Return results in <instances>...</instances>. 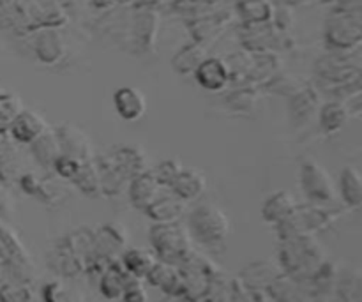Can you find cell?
Here are the masks:
<instances>
[{"mask_svg":"<svg viewBox=\"0 0 362 302\" xmlns=\"http://www.w3.org/2000/svg\"><path fill=\"white\" fill-rule=\"evenodd\" d=\"M306 81L300 80L299 76L292 73H286V71H279L278 74L271 78L267 83L262 85V92L264 94H271V95H278V98H285L290 99L296 92H299L300 88L304 87Z\"/></svg>","mask_w":362,"mask_h":302,"instance_id":"36","label":"cell"},{"mask_svg":"<svg viewBox=\"0 0 362 302\" xmlns=\"http://www.w3.org/2000/svg\"><path fill=\"white\" fill-rule=\"evenodd\" d=\"M133 2L134 0H117V4H119V6H133Z\"/></svg>","mask_w":362,"mask_h":302,"instance_id":"52","label":"cell"},{"mask_svg":"<svg viewBox=\"0 0 362 302\" xmlns=\"http://www.w3.org/2000/svg\"><path fill=\"white\" fill-rule=\"evenodd\" d=\"M297 207V200L290 191L281 190L272 193L267 200L262 205V218L264 221H267L269 225H279L281 221H285L290 214L293 212V209Z\"/></svg>","mask_w":362,"mask_h":302,"instance_id":"29","label":"cell"},{"mask_svg":"<svg viewBox=\"0 0 362 302\" xmlns=\"http://www.w3.org/2000/svg\"><path fill=\"white\" fill-rule=\"evenodd\" d=\"M320 2H324V4H334L336 0H320Z\"/></svg>","mask_w":362,"mask_h":302,"instance_id":"53","label":"cell"},{"mask_svg":"<svg viewBox=\"0 0 362 302\" xmlns=\"http://www.w3.org/2000/svg\"><path fill=\"white\" fill-rule=\"evenodd\" d=\"M127 243L126 228L119 223H106L94 233V257L99 260H113L122 257Z\"/></svg>","mask_w":362,"mask_h":302,"instance_id":"14","label":"cell"},{"mask_svg":"<svg viewBox=\"0 0 362 302\" xmlns=\"http://www.w3.org/2000/svg\"><path fill=\"white\" fill-rule=\"evenodd\" d=\"M186 207L187 202H184L182 198L172 193L161 194L144 212L156 223H175L182 218V214L186 212Z\"/></svg>","mask_w":362,"mask_h":302,"instance_id":"27","label":"cell"},{"mask_svg":"<svg viewBox=\"0 0 362 302\" xmlns=\"http://www.w3.org/2000/svg\"><path fill=\"white\" fill-rule=\"evenodd\" d=\"M9 138V133H7V127H0V145Z\"/></svg>","mask_w":362,"mask_h":302,"instance_id":"51","label":"cell"},{"mask_svg":"<svg viewBox=\"0 0 362 302\" xmlns=\"http://www.w3.org/2000/svg\"><path fill=\"white\" fill-rule=\"evenodd\" d=\"M225 2H226V0H225Z\"/></svg>","mask_w":362,"mask_h":302,"instance_id":"56","label":"cell"},{"mask_svg":"<svg viewBox=\"0 0 362 302\" xmlns=\"http://www.w3.org/2000/svg\"><path fill=\"white\" fill-rule=\"evenodd\" d=\"M83 161H78L76 158H71V156L60 154L59 159L53 165L52 173H55L57 179L64 180V182H73V179L76 177V173L80 172V166Z\"/></svg>","mask_w":362,"mask_h":302,"instance_id":"42","label":"cell"},{"mask_svg":"<svg viewBox=\"0 0 362 302\" xmlns=\"http://www.w3.org/2000/svg\"><path fill=\"white\" fill-rule=\"evenodd\" d=\"M350 119V110L341 101H329L318 110V124L325 134H334L346 126Z\"/></svg>","mask_w":362,"mask_h":302,"instance_id":"33","label":"cell"},{"mask_svg":"<svg viewBox=\"0 0 362 302\" xmlns=\"http://www.w3.org/2000/svg\"><path fill=\"white\" fill-rule=\"evenodd\" d=\"M223 2H225V0H219L218 7H216L212 13L184 23L186 25L187 32H189L191 41L209 48V46L214 45V42L225 34L226 27L235 20V13H233V6L226 7L223 6Z\"/></svg>","mask_w":362,"mask_h":302,"instance_id":"8","label":"cell"},{"mask_svg":"<svg viewBox=\"0 0 362 302\" xmlns=\"http://www.w3.org/2000/svg\"><path fill=\"white\" fill-rule=\"evenodd\" d=\"M209 57V48L189 41L175 52L172 57V69L180 76H193L202 62Z\"/></svg>","mask_w":362,"mask_h":302,"instance_id":"31","label":"cell"},{"mask_svg":"<svg viewBox=\"0 0 362 302\" xmlns=\"http://www.w3.org/2000/svg\"><path fill=\"white\" fill-rule=\"evenodd\" d=\"M95 163L101 175V194L106 198H119L129 186V179L117 168L106 152L95 158Z\"/></svg>","mask_w":362,"mask_h":302,"instance_id":"23","label":"cell"},{"mask_svg":"<svg viewBox=\"0 0 362 302\" xmlns=\"http://www.w3.org/2000/svg\"><path fill=\"white\" fill-rule=\"evenodd\" d=\"M27 251L21 246L20 239L0 223V262L9 267L21 269L27 265Z\"/></svg>","mask_w":362,"mask_h":302,"instance_id":"34","label":"cell"},{"mask_svg":"<svg viewBox=\"0 0 362 302\" xmlns=\"http://www.w3.org/2000/svg\"><path fill=\"white\" fill-rule=\"evenodd\" d=\"M361 73L362 67H357L356 64L346 60L345 55H339V53L329 52V55L320 57L315 62V74H317V78L331 88L356 83Z\"/></svg>","mask_w":362,"mask_h":302,"instance_id":"11","label":"cell"},{"mask_svg":"<svg viewBox=\"0 0 362 302\" xmlns=\"http://www.w3.org/2000/svg\"><path fill=\"white\" fill-rule=\"evenodd\" d=\"M161 13L152 7H127L126 48L134 55H148L156 52L159 28H161Z\"/></svg>","mask_w":362,"mask_h":302,"instance_id":"5","label":"cell"},{"mask_svg":"<svg viewBox=\"0 0 362 302\" xmlns=\"http://www.w3.org/2000/svg\"><path fill=\"white\" fill-rule=\"evenodd\" d=\"M112 101L117 115L126 122H136L147 112V99H145L144 92L131 85L117 88L113 92Z\"/></svg>","mask_w":362,"mask_h":302,"instance_id":"20","label":"cell"},{"mask_svg":"<svg viewBox=\"0 0 362 302\" xmlns=\"http://www.w3.org/2000/svg\"><path fill=\"white\" fill-rule=\"evenodd\" d=\"M158 257L145 250H127L122 253V267L134 278H147Z\"/></svg>","mask_w":362,"mask_h":302,"instance_id":"38","label":"cell"},{"mask_svg":"<svg viewBox=\"0 0 362 302\" xmlns=\"http://www.w3.org/2000/svg\"><path fill=\"white\" fill-rule=\"evenodd\" d=\"M281 274V265L271 260H260L244 269L240 274V281L251 290H267Z\"/></svg>","mask_w":362,"mask_h":302,"instance_id":"24","label":"cell"},{"mask_svg":"<svg viewBox=\"0 0 362 302\" xmlns=\"http://www.w3.org/2000/svg\"><path fill=\"white\" fill-rule=\"evenodd\" d=\"M303 193L313 204H332L336 200V186L331 173L315 159H304L299 168Z\"/></svg>","mask_w":362,"mask_h":302,"instance_id":"9","label":"cell"},{"mask_svg":"<svg viewBox=\"0 0 362 302\" xmlns=\"http://www.w3.org/2000/svg\"><path fill=\"white\" fill-rule=\"evenodd\" d=\"M187 230L191 239L205 248H219L226 243L230 233V221L225 212L214 204H198L189 212Z\"/></svg>","mask_w":362,"mask_h":302,"instance_id":"4","label":"cell"},{"mask_svg":"<svg viewBox=\"0 0 362 302\" xmlns=\"http://www.w3.org/2000/svg\"><path fill=\"white\" fill-rule=\"evenodd\" d=\"M2 91H4V88H0V94H2Z\"/></svg>","mask_w":362,"mask_h":302,"instance_id":"55","label":"cell"},{"mask_svg":"<svg viewBox=\"0 0 362 302\" xmlns=\"http://www.w3.org/2000/svg\"><path fill=\"white\" fill-rule=\"evenodd\" d=\"M320 106V92L313 83L306 81L304 87L288 99V112L290 117H292V122L297 127L306 126L315 115H318Z\"/></svg>","mask_w":362,"mask_h":302,"instance_id":"17","label":"cell"},{"mask_svg":"<svg viewBox=\"0 0 362 302\" xmlns=\"http://www.w3.org/2000/svg\"><path fill=\"white\" fill-rule=\"evenodd\" d=\"M25 110L23 101L18 94L2 91L0 94V127H7Z\"/></svg>","mask_w":362,"mask_h":302,"instance_id":"39","label":"cell"},{"mask_svg":"<svg viewBox=\"0 0 362 302\" xmlns=\"http://www.w3.org/2000/svg\"><path fill=\"white\" fill-rule=\"evenodd\" d=\"M25 37L28 39L32 55L42 66L55 67L66 60L67 41L62 34V28H35Z\"/></svg>","mask_w":362,"mask_h":302,"instance_id":"10","label":"cell"},{"mask_svg":"<svg viewBox=\"0 0 362 302\" xmlns=\"http://www.w3.org/2000/svg\"><path fill=\"white\" fill-rule=\"evenodd\" d=\"M124 302H147V292H145L144 286L140 285V279H134L133 283H129L122 296Z\"/></svg>","mask_w":362,"mask_h":302,"instance_id":"45","label":"cell"},{"mask_svg":"<svg viewBox=\"0 0 362 302\" xmlns=\"http://www.w3.org/2000/svg\"><path fill=\"white\" fill-rule=\"evenodd\" d=\"M281 71V59L279 53L272 52H251V69H250V85L262 87L267 83L274 74Z\"/></svg>","mask_w":362,"mask_h":302,"instance_id":"32","label":"cell"},{"mask_svg":"<svg viewBox=\"0 0 362 302\" xmlns=\"http://www.w3.org/2000/svg\"><path fill=\"white\" fill-rule=\"evenodd\" d=\"M339 296L345 302H361L362 301V274L359 272H349L338 279Z\"/></svg>","mask_w":362,"mask_h":302,"instance_id":"40","label":"cell"},{"mask_svg":"<svg viewBox=\"0 0 362 302\" xmlns=\"http://www.w3.org/2000/svg\"><path fill=\"white\" fill-rule=\"evenodd\" d=\"M205 190H207V180L204 173L194 168H182V172L170 184V191L187 204L198 200L205 193Z\"/></svg>","mask_w":362,"mask_h":302,"instance_id":"26","label":"cell"},{"mask_svg":"<svg viewBox=\"0 0 362 302\" xmlns=\"http://www.w3.org/2000/svg\"><path fill=\"white\" fill-rule=\"evenodd\" d=\"M325 258V251L313 233L290 237L281 240L279 248V265L283 272L296 278L306 279L320 267Z\"/></svg>","mask_w":362,"mask_h":302,"instance_id":"1","label":"cell"},{"mask_svg":"<svg viewBox=\"0 0 362 302\" xmlns=\"http://www.w3.org/2000/svg\"><path fill=\"white\" fill-rule=\"evenodd\" d=\"M16 182L20 184L21 191L25 194L35 198L41 204L53 205L66 198V190L62 187V184L57 182L52 177H42L37 175V173L27 172L18 175Z\"/></svg>","mask_w":362,"mask_h":302,"instance_id":"13","label":"cell"},{"mask_svg":"<svg viewBox=\"0 0 362 302\" xmlns=\"http://www.w3.org/2000/svg\"><path fill=\"white\" fill-rule=\"evenodd\" d=\"M106 154L129 180L148 170L147 154H145L144 149L134 144L115 145L110 151H106Z\"/></svg>","mask_w":362,"mask_h":302,"instance_id":"18","label":"cell"},{"mask_svg":"<svg viewBox=\"0 0 362 302\" xmlns=\"http://www.w3.org/2000/svg\"><path fill=\"white\" fill-rule=\"evenodd\" d=\"M0 297L4 302H27V290L23 286H6L0 290Z\"/></svg>","mask_w":362,"mask_h":302,"instance_id":"46","label":"cell"},{"mask_svg":"<svg viewBox=\"0 0 362 302\" xmlns=\"http://www.w3.org/2000/svg\"><path fill=\"white\" fill-rule=\"evenodd\" d=\"M339 193L349 207H362V173L356 166H345L339 175Z\"/></svg>","mask_w":362,"mask_h":302,"instance_id":"35","label":"cell"},{"mask_svg":"<svg viewBox=\"0 0 362 302\" xmlns=\"http://www.w3.org/2000/svg\"><path fill=\"white\" fill-rule=\"evenodd\" d=\"M324 42L331 53H345L362 45V9H332L324 25Z\"/></svg>","mask_w":362,"mask_h":302,"instance_id":"3","label":"cell"},{"mask_svg":"<svg viewBox=\"0 0 362 302\" xmlns=\"http://www.w3.org/2000/svg\"><path fill=\"white\" fill-rule=\"evenodd\" d=\"M147 279L156 289L163 290L168 296L180 297L182 294V272L179 265L158 260L147 274Z\"/></svg>","mask_w":362,"mask_h":302,"instance_id":"22","label":"cell"},{"mask_svg":"<svg viewBox=\"0 0 362 302\" xmlns=\"http://www.w3.org/2000/svg\"><path fill=\"white\" fill-rule=\"evenodd\" d=\"M271 23L276 30L283 32V34H292V28L296 25V7L276 2L274 9H272Z\"/></svg>","mask_w":362,"mask_h":302,"instance_id":"41","label":"cell"},{"mask_svg":"<svg viewBox=\"0 0 362 302\" xmlns=\"http://www.w3.org/2000/svg\"><path fill=\"white\" fill-rule=\"evenodd\" d=\"M262 94L264 92L257 85H230L225 91L223 106L230 115L251 117L257 112Z\"/></svg>","mask_w":362,"mask_h":302,"instance_id":"16","label":"cell"},{"mask_svg":"<svg viewBox=\"0 0 362 302\" xmlns=\"http://www.w3.org/2000/svg\"><path fill=\"white\" fill-rule=\"evenodd\" d=\"M166 2H168V0H134L133 6L134 7H152V9L163 11L165 9Z\"/></svg>","mask_w":362,"mask_h":302,"instance_id":"47","label":"cell"},{"mask_svg":"<svg viewBox=\"0 0 362 302\" xmlns=\"http://www.w3.org/2000/svg\"><path fill=\"white\" fill-rule=\"evenodd\" d=\"M237 37L243 50L247 52L283 53L292 48V35L276 30L272 23L239 25Z\"/></svg>","mask_w":362,"mask_h":302,"instance_id":"7","label":"cell"},{"mask_svg":"<svg viewBox=\"0 0 362 302\" xmlns=\"http://www.w3.org/2000/svg\"><path fill=\"white\" fill-rule=\"evenodd\" d=\"M154 255L163 262L180 265L191 253V236L189 230L184 228L179 223H156L148 233Z\"/></svg>","mask_w":362,"mask_h":302,"instance_id":"6","label":"cell"},{"mask_svg":"<svg viewBox=\"0 0 362 302\" xmlns=\"http://www.w3.org/2000/svg\"><path fill=\"white\" fill-rule=\"evenodd\" d=\"M48 127L49 126L45 120V117L39 115L34 110L25 108L23 112L7 126V133H9V137L13 138L18 145H30L32 141L37 140Z\"/></svg>","mask_w":362,"mask_h":302,"instance_id":"19","label":"cell"},{"mask_svg":"<svg viewBox=\"0 0 362 302\" xmlns=\"http://www.w3.org/2000/svg\"><path fill=\"white\" fill-rule=\"evenodd\" d=\"M343 216V209L329 207V204H297L292 214L276 225L279 239H290L296 236H304V233H317L320 230L329 228L334 221H338Z\"/></svg>","mask_w":362,"mask_h":302,"instance_id":"2","label":"cell"},{"mask_svg":"<svg viewBox=\"0 0 362 302\" xmlns=\"http://www.w3.org/2000/svg\"><path fill=\"white\" fill-rule=\"evenodd\" d=\"M13 197L7 184L0 182V219H9L13 216Z\"/></svg>","mask_w":362,"mask_h":302,"instance_id":"44","label":"cell"},{"mask_svg":"<svg viewBox=\"0 0 362 302\" xmlns=\"http://www.w3.org/2000/svg\"><path fill=\"white\" fill-rule=\"evenodd\" d=\"M315 302H327V301H315Z\"/></svg>","mask_w":362,"mask_h":302,"instance_id":"54","label":"cell"},{"mask_svg":"<svg viewBox=\"0 0 362 302\" xmlns=\"http://www.w3.org/2000/svg\"><path fill=\"white\" fill-rule=\"evenodd\" d=\"M134 279H138V278L131 276L129 272L122 267V265L112 262V264L105 269V272H103L101 281H99V290H101L103 296L110 301L122 299L127 285H129V283H133Z\"/></svg>","mask_w":362,"mask_h":302,"instance_id":"30","label":"cell"},{"mask_svg":"<svg viewBox=\"0 0 362 302\" xmlns=\"http://www.w3.org/2000/svg\"><path fill=\"white\" fill-rule=\"evenodd\" d=\"M204 302H233L232 297H230V292L228 294H223V292H209V296L205 297Z\"/></svg>","mask_w":362,"mask_h":302,"instance_id":"49","label":"cell"},{"mask_svg":"<svg viewBox=\"0 0 362 302\" xmlns=\"http://www.w3.org/2000/svg\"><path fill=\"white\" fill-rule=\"evenodd\" d=\"M28 149H30V154L35 159V163L48 173H52L53 165L59 159V156L62 154L59 138H57L55 129H52V127H48L37 140L32 141Z\"/></svg>","mask_w":362,"mask_h":302,"instance_id":"25","label":"cell"},{"mask_svg":"<svg viewBox=\"0 0 362 302\" xmlns=\"http://www.w3.org/2000/svg\"><path fill=\"white\" fill-rule=\"evenodd\" d=\"M193 76L197 83L200 85V88L212 92V94L225 92L230 87V71L228 66H226V60L221 59V57L209 55L198 66Z\"/></svg>","mask_w":362,"mask_h":302,"instance_id":"15","label":"cell"},{"mask_svg":"<svg viewBox=\"0 0 362 302\" xmlns=\"http://www.w3.org/2000/svg\"><path fill=\"white\" fill-rule=\"evenodd\" d=\"M88 2H90V6L94 7V9L103 11V13H106V11H112L113 7L119 6V4H117V0H88Z\"/></svg>","mask_w":362,"mask_h":302,"instance_id":"48","label":"cell"},{"mask_svg":"<svg viewBox=\"0 0 362 302\" xmlns=\"http://www.w3.org/2000/svg\"><path fill=\"white\" fill-rule=\"evenodd\" d=\"M62 154L76 158L78 161H92L95 159L94 145L81 127L73 122H62L55 127Z\"/></svg>","mask_w":362,"mask_h":302,"instance_id":"12","label":"cell"},{"mask_svg":"<svg viewBox=\"0 0 362 302\" xmlns=\"http://www.w3.org/2000/svg\"><path fill=\"white\" fill-rule=\"evenodd\" d=\"M182 168L184 166L179 159L170 158V159H163V161L159 163L154 170H152V172H154V175L158 177V180L161 182V186L170 187V184H172L173 180H175V177L182 172Z\"/></svg>","mask_w":362,"mask_h":302,"instance_id":"43","label":"cell"},{"mask_svg":"<svg viewBox=\"0 0 362 302\" xmlns=\"http://www.w3.org/2000/svg\"><path fill=\"white\" fill-rule=\"evenodd\" d=\"M189 2L197 4V6H211V4L218 2V0H189Z\"/></svg>","mask_w":362,"mask_h":302,"instance_id":"50","label":"cell"},{"mask_svg":"<svg viewBox=\"0 0 362 302\" xmlns=\"http://www.w3.org/2000/svg\"><path fill=\"white\" fill-rule=\"evenodd\" d=\"M74 187L81 191L85 197H103L101 194V175H99V168L95 159L92 161H83L80 166V172L76 173V177L73 179Z\"/></svg>","mask_w":362,"mask_h":302,"instance_id":"37","label":"cell"},{"mask_svg":"<svg viewBox=\"0 0 362 302\" xmlns=\"http://www.w3.org/2000/svg\"><path fill=\"white\" fill-rule=\"evenodd\" d=\"M274 4L271 0H233V13L240 25L269 23Z\"/></svg>","mask_w":362,"mask_h":302,"instance_id":"28","label":"cell"},{"mask_svg":"<svg viewBox=\"0 0 362 302\" xmlns=\"http://www.w3.org/2000/svg\"><path fill=\"white\" fill-rule=\"evenodd\" d=\"M163 187L165 186H161V182L154 175V172L148 168L147 172L140 173V175L133 177L129 180L127 194H129V200L134 207L140 209V211H145L152 202L161 197Z\"/></svg>","mask_w":362,"mask_h":302,"instance_id":"21","label":"cell"}]
</instances>
